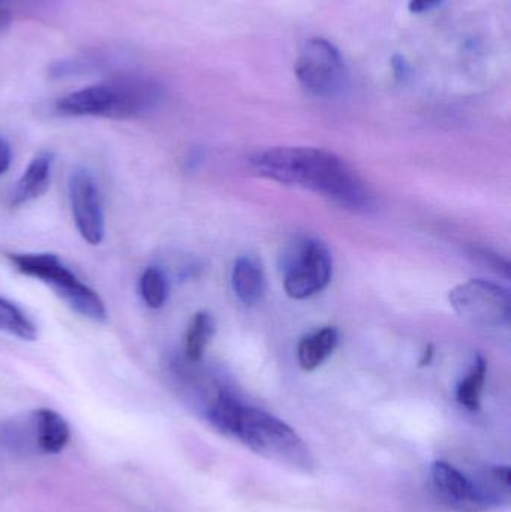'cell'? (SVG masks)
Instances as JSON below:
<instances>
[{
    "label": "cell",
    "mask_w": 511,
    "mask_h": 512,
    "mask_svg": "<svg viewBox=\"0 0 511 512\" xmlns=\"http://www.w3.org/2000/svg\"><path fill=\"white\" fill-rule=\"evenodd\" d=\"M231 285L234 294L246 306H254L261 301L266 292V276L260 262L252 256H240L234 262Z\"/></svg>",
    "instance_id": "obj_12"
},
{
    "label": "cell",
    "mask_w": 511,
    "mask_h": 512,
    "mask_svg": "<svg viewBox=\"0 0 511 512\" xmlns=\"http://www.w3.org/2000/svg\"><path fill=\"white\" fill-rule=\"evenodd\" d=\"M9 24H11V15L6 9H0V32L8 29Z\"/></svg>",
    "instance_id": "obj_21"
},
{
    "label": "cell",
    "mask_w": 511,
    "mask_h": 512,
    "mask_svg": "<svg viewBox=\"0 0 511 512\" xmlns=\"http://www.w3.org/2000/svg\"><path fill=\"white\" fill-rule=\"evenodd\" d=\"M9 261L23 276L41 280L53 289L54 294L65 301L75 313L93 322L108 319L107 307L101 295L80 279L59 255L51 252L35 254H11Z\"/></svg>",
    "instance_id": "obj_3"
},
{
    "label": "cell",
    "mask_w": 511,
    "mask_h": 512,
    "mask_svg": "<svg viewBox=\"0 0 511 512\" xmlns=\"http://www.w3.org/2000/svg\"><path fill=\"white\" fill-rule=\"evenodd\" d=\"M258 176L309 189L351 212H369L374 195L359 174L335 153L312 147H276L251 158Z\"/></svg>",
    "instance_id": "obj_1"
},
{
    "label": "cell",
    "mask_w": 511,
    "mask_h": 512,
    "mask_svg": "<svg viewBox=\"0 0 511 512\" xmlns=\"http://www.w3.org/2000/svg\"><path fill=\"white\" fill-rule=\"evenodd\" d=\"M281 271L288 297L305 300L326 289L332 280V254L314 237H297L284 249Z\"/></svg>",
    "instance_id": "obj_4"
},
{
    "label": "cell",
    "mask_w": 511,
    "mask_h": 512,
    "mask_svg": "<svg viewBox=\"0 0 511 512\" xmlns=\"http://www.w3.org/2000/svg\"><path fill=\"white\" fill-rule=\"evenodd\" d=\"M300 84L312 95L332 98L344 90L347 66L335 45L323 38H312L303 45L296 62Z\"/></svg>",
    "instance_id": "obj_6"
},
{
    "label": "cell",
    "mask_w": 511,
    "mask_h": 512,
    "mask_svg": "<svg viewBox=\"0 0 511 512\" xmlns=\"http://www.w3.org/2000/svg\"><path fill=\"white\" fill-rule=\"evenodd\" d=\"M0 2H2V0H0Z\"/></svg>",
    "instance_id": "obj_23"
},
{
    "label": "cell",
    "mask_w": 511,
    "mask_h": 512,
    "mask_svg": "<svg viewBox=\"0 0 511 512\" xmlns=\"http://www.w3.org/2000/svg\"><path fill=\"white\" fill-rule=\"evenodd\" d=\"M69 204L78 234L90 246L104 242L105 207L101 189L93 174L86 167L72 171L68 182Z\"/></svg>",
    "instance_id": "obj_7"
},
{
    "label": "cell",
    "mask_w": 511,
    "mask_h": 512,
    "mask_svg": "<svg viewBox=\"0 0 511 512\" xmlns=\"http://www.w3.org/2000/svg\"><path fill=\"white\" fill-rule=\"evenodd\" d=\"M486 373H488V363L485 357L477 355L468 375L459 382L456 388V399L471 412H477L482 405L483 387H485Z\"/></svg>",
    "instance_id": "obj_16"
},
{
    "label": "cell",
    "mask_w": 511,
    "mask_h": 512,
    "mask_svg": "<svg viewBox=\"0 0 511 512\" xmlns=\"http://www.w3.org/2000/svg\"><path fill=\"white\" fill-rule=\"evenodd\" d=\"M432 357H434V348L429 346V348H426V351L423 352V358L420 360V366H428L432 361Z\"/></svg>",
    "instance_id": "obj_22"
},
{
    "label": "cell",
    "mask_w": 511,
    "mask_h": 512,
    "mask_svg": "<svg viewBox=\"0 0 511 512\" xmlns=\"http://www.w3.org/2000/svg\"><path fill=\"white\" fill-rule=\"evenodd\" d=\"M33 450L44 456L62 453L71 441L68 421L50 408H39L29 415Z\"/></svg>",
    "instance_id": "obj_10"
},
{
    "label": "cell",
    "mask_w": 511,
    "mask_h": 512,
    "mask_svg": "<svg viewBox=\"0 0 511 512\" xmlns=\"http://www.w3.org/2000/svg\"><path fill=\"white\" fill-rule=\"evenodd\" d=\"M0 331L26 342L38 339V327L35 322L14 301L2 295H0Z\"/></svg>",
    "instance_id": "obj_15"
},
{
    "label": "cell",
    "mask_w": 511,
    "mask_h": 512,
    "mask_svg": "<svg viewBox=\"0 0 511 512\" xmlns=\"http://www.w3.org/2000/svg\"><path fill=\"white\" fill-rule=\"evenodd\" d=\"M201 414L219 432L242 442L258 456L266 457L294 471L311 472V450L299 433L281 418L243 405L222 388Z\"/></svg>",
    "instance_id": "obj_2"
},
{
    "label": "cell",
    "mask_w": 511,
    "mask_h": 512,
    "mask_svg": "<svg viewBox=\"0 0 511 512\" xmlns=\"http://www.w3.org/2000/svg\"><path fill=\"white\" fill-rule=\"evenodd\" d=\"M12 162V150L9 146L8 141L5 138L0 137V176L6 173L11 167Z\"/></svg>",
    "instance_id": "obj_19"
},
{
    "label": "cell",
    "mask_w": 511,
    "mask_h": 512,
    "mask_svg": "<svg viewBox=\"0 0 511 512\" xmlns=\"http://www.w3.org/2000/svg\"><path fill=\"white\" fill-rule=\"evenodd\" d=\"M339 342L336 328L326 327L311 336L303 337L297 346V360L306 372L318 369L335 351Z\"/></svg>",
    "instance_id": "obj_13"
},
{
    "label": "cell",
    "mask_w": 511,
    "mask_h": 512,
    "mask_svg": "<svg viewBox=\"0 0 511 512\" xmlns=\"http://www.w3.org/2000/svg\"><path fill=\"white\" fill-rule=\"evenodd\" d=\"M477 256L483 259L489 267L495 268L497 271H504L507 277H509L510 273V265L509 262L503 261L498 255L491 254L489 251H480L477 252Z\"/></svg>",
    "instance_id": "obj_18"
},
{
    "label": "cell",
    "mask_w": 511,
    "mask_h": 512,
    "mask_svg": "<svg viewBox=\"0 0 511 512\" xmlns=\"http://www.w3.org/2000/svg\"><path fill=\"white\" fill-rule=\"evenodd\" d=\"M54 155L51 152H41L35 156L24 170L23 176L12 192V206H24L41 198L50 188L53 176Z\"/></svg>",
    "instance_id": "obj_11"
},
{
    "label": "cell",
    "mask_w": 511,
    "mask_h": 512,
    "mask_svg": "<svg viewBox=\"0 0 511 512\" xmlns=\"http://www.w3.org/2000/svg\"><path fill=\"white\" fill-rule=\"evenodd\" d=\"M449 301L455 312L474 327L501 328L509 325L510 294L497 283L468 280L450 291Z\"/></svg>",
    "instance_id": "obj_5"
},
{
    "label": "cell",
    "mask_w": 511,
    "mask_h": 512,
    "mask_svg": "<svg viewBox=\"0 0 511 512\" xmlns=\"http://www.w3.org/2000/svg\"><path fill=\"white\" fill-rule=\"evenodd\" d=\"M431 480L441 501L458 512L492 510L479 483L450 463L437 460L431 465Z\"/></svg>",
    "instance_id": "obj_8"
},
{
    "label": "cell",
    "mask_w": 511,
    "mask_h": 512,
    "mask_svg": "<svg viewBox=\"0 0 511 512\" xmlns=\"http://www.w3.org/2000/svg\"><path fill=\"white\" fill-rule=\"evenodd\" d=\"M138 289H140L141 300L149 309H161L167 303L168 294H170L167 274L155 265L147 267L141 274Z\"/></svg>",
    "instance_id": "obj_17"
},
{
    "label": "cell",
    "mask_w": 511,
    "mask_h": 512,
    "mask_svg": "<svg viewBox=\"0 0 511 512\" xmlns=\"http://www.w3.org/2000/svg\"><path fill=\"white\" fill-rule=\"evenodd\" d=\"M120 96L114 80L84 87L56 102V111L69 117H107L119 120Z\"/></svg>",
    "instance_id": "obj_9"
},
{
    "label": "cell",
    "mask_w": 511,
    "mask_h": 512,
    "mask_svg": "<svg viewBox=\"0 0 511 512\" xmlns=\"http://www.w3.org/2000/svg\"><path fill=\"white\" fill-rule=\"evenodd\" d=\"M213 333H215V321L212 315L207 312L195 313L186 330L185 346V360L189 363H200L203 360L204 352L212 340Z\"/></svg>",
    "instance_id": "obj_14"
},
{
    "label": "cell",
    "mask_w": 511,
    "mask_h": 512,
    "mask_svg": "<svg viewBox=\"0 0 511 512\" xmlns=\"http://www.w3.org/2000/svg\"><path fill=\"white\" fill-rule=\"evenodd\" d=\"M440 3L441 0H411L410 11L414 12V14H423V12L431 11Z\"/></svg>",
    "instance_id": "obj_20"
}]
</instances>
